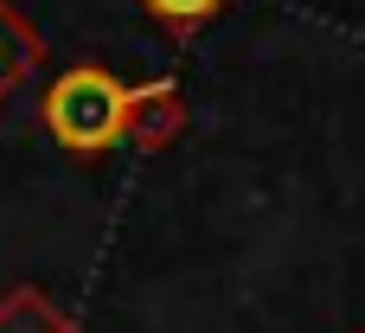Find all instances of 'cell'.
Returning <instances> with one entry per match:
<instances>
[{
	"label": "cell",
	"instance_id": "6da1fadb",
	"mask_svg": "<svg viewBox=\"0 0 365 333\" xmlns=\"http://www.w3.org/2000/svg\"><path fill=\"white\" fill-rule=\"evenodd\" d=\"M128 122V83L103 64H71L45 83L38 96V128L71 154V160H96L122 141Z\"/></svg>",
	"mask_w": 365,
	"mask_h": 333
},
{
	"label": "cell",
	"instance_id": "7a4b0ae2",
	"mask_svg": "<svg viewBox=\"0 0 365 333\" xmlns=\"http://www.w3.org/2000/svg\"><path fill=\"white\" fill-rule=\"evenodd\" d=\"M186 128V90L173 77H154V83H128V122H122V141L160 154L173 148Z\"/></svg>",
	"mask_w": 365,
	"mask_h": 333
},
{
	"label": "cell",
	"instance_id": "3957f363",
	"mask_svg": "<svg viewBox=\"0 0 365 333\" xmlns=\"http://www.w3.org/2000/svg\"><path fill=\"white\" fill-rule=\"evenodd\" d=\"M38 64H45V39L32 32V19L13 6V0H0V116H6V103L38 77Z\"/></svg>",
	"mask_w": 365,
	"mask_h": 333
},
{
	"label": "cell",
	"instance_id": "277c9868",
	"mask_svg": "<svg viewBox=\"0 0 365 333\" xmlns=\"http://www.w3.org/2000/svg\"><path fill=\"white\" fill-rule=\"evenodd\" d=\"M0 333H77V321L32 282H13L0 295Z\"/></svg>",
	"mask_w": 365,
	"mask_h": 333
},
{
	"label": "cell",
	"instance_id": "5b68a950",
	"mask_svg": "<svg viewBox=\"0 0 365 333\" xmlns=\"http://www.w3.org/2000/svg\"><path fill=\"white\" fill-rule=\"evenodd\" d=\"M141 6H148V19H160V26L186 45V39H199V32H205L231 0H141Z\"/></svg>",
	"mask_w": 365,
	"mask_h": 333
},
{
	"label": "cell",
	"instance_id": "8992f818",
	"mask_svg": "<svg viewBox=\"0 0 365 333\" xmlns=\"http://www.w3.org/2000/svg\"><path fill=\"white\" fill-rule=\"evenodd\" d=\"M359 333H365V327H359Z\"/></svg>",
	"mask_w": 365,
	"mask_h": 333
}]
</instances>
